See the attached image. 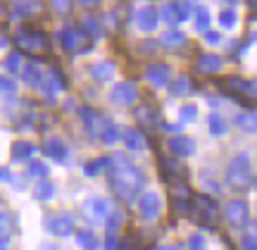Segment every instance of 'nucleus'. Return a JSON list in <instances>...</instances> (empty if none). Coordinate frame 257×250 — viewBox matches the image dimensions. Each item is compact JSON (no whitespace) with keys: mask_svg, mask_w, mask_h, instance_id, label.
I'll return each mask as SVG.
<instances>
[{"mask_svg":"<svg viewBox=\"0 0 257 250\" xmlns=\"http://www.w3.org/2000/svg\"><path fill=\"white\" fill-rule=\"evenodd\" d=\"M107 165H110V184L112 191L117 193V198H121L124 203H131L138 195L141 186L146 184L143 179V172L138 169L136 165H131V160L126 155H110L107 158Z\"/></svg>","mask_w":257,"mask_h":250,"instance_id":"nucleus-1","label":"nucleus"},{"mask_svg":"<svg viewBox=\"0 0 257 250\" xmlns=\"http://www.w3.org/2000/svg\"><path fill=\"white\" fill-rule=\"evenodd\" d=\"M193 222L202 224V226H212L217 222V214H219V207L214 203L212 195H205V193H198L195 198L191 200V212Z\"/></svg>","mask_w":257,"mask_h":250,"instance_id":"nucleus-2","label":"nucleus"},{"mask_svg":"<svg viewBox=\"0 0 257 250\" xmlns=\"http://www.w3.org/2000/svg\"><path fill=\"white\" fill-rule=\"evenodd\" d=\"M226 176H229V184L236 186V188H245L252 181V165H250V158L245 153H240L229 162V169H226Z\"/></svg>","mask_w":257,"mask_h":250,"instance_id":"nucleus-3","label":"nucleus"},{"mask_svg":"<svg viewBox=\"0 0 257 250\" xmlns=\"http://www.w3.org/2000/svg\"><path fill=\"white\" fill-rule=\"evenodd\" d=\"M15 41H17V46L22 50H27L29 55H43L50 48L48 46V36L43 31H38V29H22Z\"/></svg>","mask_w":257,"mask_h":250,"instance_id":"nucleus-4","label":"nucleus"},{"mask_svg":"<svg viewBox=\"0 0 257 250\" xmlns=\"http://www.w3.org/2000/svg\"><path fill=\"white\" fill-rule=\"evenodd\" d=\"M226 219H229L231 226H243V224L248 222V203L243 200V198H233L226 203Z\"/></svg>","mask_w":257,"mask_h":250,"instance_id":"nucleus-5","label":"nucleus"},{"mask_svg":"<svg viewBox=\"0 0 257 250\" xmlns=\"http://www.w3.org/2000/svg\"><path fill=\"white\" fill-rule=\"evenodd\" d=\"M110 100L114 102V105H134V102L138 100V91H136V86L134 83H128V81H121L117 83L114 88H112L110 93Z\"/></svg>","mask_w":257,"mask_h":250,"instance_id":"nucleus-6","label":"nucleus"},{"mask_svg":"<svg viewBox=\"0 0 257 250\" xmlns=\"http://www.w3.org/2000/svg\"><path fill=\"white\" fill-rule=\"evenodd\" d=\"M79 114H81V119H83V124H86L88 134H93L95 139H98V134L102 131V127L110 121L105 114H100V112L93 110V107H81V110H79Z\"/></svg>","mask_w":257,"mask_h":250,"instance_id":"nucleus-7","label":"nucleus"},{"mask_svg":"<svg viewBox=\"0 0 257 250\" xmlns=\"http://www.w3.org/2000/svg\"><path fill=\"white\" fill-rule=\"evenodd\" d=\"M221 69V57L219 55H212V53H202L198 55L195 65H193V72L200 76H207V74H217Z\"/></svg>","mask_w":257,"mask_h":250,"instance_id":"nucleus-8","label":"nucleus"},{"mask_svg":"<svg viewBox=\"0 0 257 250\" xmlns=\"http://www.w3.org/2000/svg\"><path fill=\"white\" fill-rule=\"evenodd\" d=\"M46 229L55 236H69L74 233V219L69 214H55V217L46 219Z\"/></svg>","mask_w":257,"mask_h":250,"instance_id":"nucleus-9","label":"nucleus"},{"mask_svg":"<svg viewBox=\"0 0 257 250\" xmlns=\"http://www.w3.org/2000/svg\"><path fill=\"white\" fill-rule=\"evenodd\" d=\"M136 119L146 131H155L160 127V110L153 105H141L136 110Z\"/></svg>","mask_w":257,"mask_h":250,"instance_id":"nucleus-10","label":"nucleus"},{"mask_svg":"<svg viewBox=\"0 0 257 250\" xmlns=\"http://www.w3.org/2000/svg\"><path fill=\"white\" fill-rule=\"evenodd\" d=\"M83 210H86V214H88L91 222H105V219H107L110 203H107L105 198H91V200H86Z\"/></svg>","mask_w":257,"mask_h":250,"instance_id":"nucleus-11","label":"nucleus"},{"mask_svg":"<svg viewBox=\"0 0 257 250\" xmlns=\"http://www.w3.org/2000/svg\"><path fill=\"white\" fill-rule=\"evenodd\" d=\"M146 79L153 86H169V67L165 65V62H150V65L146 67Z\"/></svg>","mask_w":257,"mask_h":250,"instance_id":"nucleus-12","label":"nucleus"},{"mask_svg":"<svg viewBox=\"0 0 257 250\" xmlns=\"http://www.w3.org/2000/svg\"><path fill=\"white\" fill-rule=\"evenodd\" d=\"M138 212L143 219H155L160 214V195L157 193H146L138 200Z\"/></svg>","mask_w":257,"mask_h":250,"instance_id":"nucleus-13","label":"nucleus"},{"mask_svg":"<svg viewBox=\"0 0 257 250\" xmlns=\"http://www.w3.org/2000/svg\"><path fill=\"white\" fill-rule=\"evenodd\" d=\"M60 41H62V48L64 50H76V48L81 46L83 41H86V36H83V31L81 29H76V27H64L62 31H60Z\"/></svg>","mask_w":257,"mask_h":250,"instance_id":"nucleus-14","label":"nucleus"},{"mask_svg":"<svg viewBox=\"0 0 257 250\" xmlns=\"http://www.w3.org/2000/svg\"><path fill=\"white\" fill-rule=\"evenodd\" d=\"M43 153H46L48 158L57 160V162H67L69 160V148L64 146L62 139H48L43 143Z\"/></svg>","mask_w":257,"mask_h":250,"instance_id":"nucleus-15","label":"nucleus"},{"mask_svg":"<svg viewBox=\"0 0 257 250\" xmlns=\"http://www.w3.org/2000/svg\"><path fill=\"white\" fill-rule=\"evenodd\" d=\"M136 22L138 27L143 29V31H153L157 27V22H160V15H157V8L155 5H146V8L138 10L136 15Z\"/></svg>","mask_w":257,"mask_h":250,"instance_id":"nucleus-16","label":"nucleus"},{"mask_svg":"<svg viewBox=\"0 0 257 250\" xmlns=\"http://www.w3.org/2000/svg\"><path fill=\"white\" fill-rule=\"evenodd\" d=\"M169 150L176 158H191L195 153V143L191 139H186V136H174V139H169Z\"/></svg>","mask_w":257,"mask_h":250,"instance_id":"nucleus-17","label":"nucleus"},{"mask_svg":"<svg viewBox=\"0 0 257 250\" xmlns=\"http://www.w3.org/2000/svg\"><path fill=\"white\" fill-rule=\"evenodd\" d=\"M36 153V146L31 143V141L22 139V141H15L12 143V150H10V158L15 160V162H24V160H29L31 155Z\"/></svg>","mask_w":257,"mask_h":250,"instance_id":"nucleus-18","label":"nucleus"},{"mask_svg":"<svg viewBox=\"0 0 257 250\" xmlns=\"http://www.w3.org/2000/svg\"><path fill=\"white\" fill-rule=\"evenodd\" d=\"M91 76L98 83L112 81V79H114V65H112V62H95V65L91 67Z\"/></svg>","mask_w":257,"mask_h":250,"instance_id":"nucleus-19","label":"nucleus"},{"mask_svg":"<svg viewBox=\"0 0 257 250\" xmlns=\"http://www.w3.org/2000/svg\"><path fill=\"white\" fill-rule=\"evenodd\" d=\"M219 88L224 93H229V95H243V91H245V79H240V76H224L219 81Z\"/></svg>","mask_w":257,"mask_h":250,"instance_id":"nucleus-20","label":"nucleus"},{"mask_svg":"<svg viewBox=\"0 0 257 250\" xmlns=\"http://www.w3.org/2000/svg\"><path fill=\"white\" fill-rule=\"evenodd\" d=\"M121 136H124V146H126L128 150H143L146 148V139H143V134L138 129H124Z\"/></svg>","mask_w":257,"mask_h":250,"instance_id":"nucleus-21","label":"nucleus"},{"mask_svg":"<svg viewBox=\"0 0 257 250\" xmlns=\"http://www.w3.org/2000/svg\"><path fill=\"white\" fill-rule=\"evenodd\" d=\"M22 72H24V81H27L31 88H38V86H41V81H43V72H41V67H38L36 62H29Z\"/></svg>","mask_w":257,"mask_h":250,"instance_id":"nucleus-22","label":"nucleus"},{"mask_svg":"<svg viewBox=\"0 0 257 250\" xmlns=\"http://www.w3.org/2000/svg\"><path fill=\"white\" fill-rule=\"evenodd\" d=\"M236 127L248 134H257V114L255 112H240L236 114Z\"/></svg>","mask_w":257,"mask_h":250,"instance_id":"nucleus-23","label":"nucleus"},{"mask_svg":"<svg viewBox=\"0 0 257 250\" xmlns=\"http://www.w3.org/2000/svg\"><path fill=\"white\" fill-rule=\"evenodd\" d=\"M119 136H121V131L117 129V127H114L112 121H107V124L102 127V131L98 134V141H102V143H107V146H112V143H114V141L119 139Z\"/></svg>","mask_w":257,"mask_h":250,"instance_id":"nucleus-24","label":"nucleus"},{"mask_svg":"<svg viewBox=\"0 0 257 250\" xmlns=\"http://www.w3.org/2000/svg\"><path fill=\"white\" fill-rule=\"evenodd\" d=\"M162 43H165L167 48L176 50V48H184L186 46V36H184V34H179V31H167L165 36H162Z\"/></svg>","mask_w":257,"mask_h":250,"instance_id":"nucleus-25","label":"nucleus"},{"mask_svg":"<svg viewBox=\"0 0 257 250\" xmlns=\"http://www.w3.org/2000/svg\"><path fill=\"white\" fill-rule=\"evenodd\" d=\"M195 29L207 34L210 31V12L205 8H195Z\"/></svg>","mask_w":257,"mask_h":250,"instance_id":"nucleus-26","label":"nucleus"},{"mask_svg":"<svg viewBox=\"0 0 257 250\" xmlns=\"http://www.w3.org/2000/svg\"><path fill=\"white\" fill-rule=\"evenodd\" d=\"M81 31H83V36L88 34V36H100V31H102V27L98 24V19L95 17H83V22H81Z\"/></svg>","mask_w":257,"mask_h":250,"instance_id":"nucleus-27","label":"nucleus"},{"mask_svg":"<svg viewBox=\"0 0 257 250\" xmlns=\"http://www.w3.org/2000/svg\"><path fill=\"white\" fill-rule=\"evenodd\" d=\"M76 243H79L83 250H95L98 245H100L98 238H95V233H91V231H81L79 236H76Z\"/></svg>","mask_w":257,"mask_h":250,"instance_id":"nucleus-28","label":"nucleus"},{"mask_svg":"<svg viewBox=\"0 0 257 250\" xmlns=\"http://www.w3.org/2000/svg\"><path fill=\"white\" fill-rule=\"evenodd\" d=\"M169 91L172 95H186V93L191 91V81H188V76H179L176 81L169 83Z\"/></svg>","mask_w":257,"mask_h":250,"instance_id":"nucleus-29","label":"nucleus"},{"mask_svg":"<svg viewBox=\"0 0 257 250\" xmlns=\"http://www.w3.org/2000/svg\"><path fill=\"white\" fill-rule=\"evenodd\" d=\"M207 124H210V134H214V136H224L226 129H229L226 121L221 119L219 114H210V121H207Z\"/></svg>","mask_w":257,"mask_h":250,"instance_id":"nucleus-30","label":"nucleus"},{"mask_svg":"<svg viewBox=\"0 0 257 250\" xmlns=\"http://www.w3.org/2000/svg\"><path fill=\"white\" fill-rule=\"evenodd\" d=\"M141 236L138 233H128V236H124L119 243V250H141Z\"/></svg>","mask_w":257,"mask_h":250,"instance_id":"nucleus-31","label":"nucleus"},{"mask_svg":"<svg viewBox=\"0 0 257 250\" xmlns=\"http://www.w3.org/2000/svg\"><path fill=\"white\" fill-rule=\"evenodd\" d=\"M3 65H5V69L12 72V74H15V72H22V55H19L17 50H15V53H10V55L5 57V62H3Z\"/></svg>","mask_w":257,"mask_h":250,"instance_id":"nucleus-32","label":"nucleus"},{"mask_svg":"<svg viewBox=\"0 0 257 250\" xmlns=\"http://www.w3.org/2000/svg\"><path fill=\"white\" fill-rule=\"evenodd\" d=\"M34 193H36V198H41V200H50L53 193H55V188H53L50 181H41V184L34 188Z\"/></svg>","mask_w":257,"mask_h":250,"instance_id":"nucleus-33","label":"nucleus"},{"mask_svg":"<svg viewBox=\"0 0 257 250\" xmlns=\"http://www.w3.org/2000/svg\"><path fill=\"white\" fill-rule=\"evenodd\" d=\"M15 91H17V83L12 81L10 76L0 74V98H8V95H12Z\"/></svg>","mask_w":257,"mask_h":250,"instance_id":"nucleus-34","label":"nucleus"},{"mask_svg":"<svg viewBox=\"0 0 257 250\" xmlns=\"http://www.w3.org/2000/svg\"><path fill=\"white\" fill-rule=\"evenodd\" d=\"M36 5L38 3H15V5H12V12H15L17 17H29V15L36 10Z\"/></svg>","mask_w":257,"mask_h":250,"instance_id":"nucleus-35","label":"nucleus"},{"mask_svg":"<svg viewBox=\"0 0 257 250\" xmlns=\"http://www.w3.org/2000/svg\"><path fill=\"white\" fill-rule=\"evenodd\" d=\"M160 15V19L162 22H167V24H176V10H174V3H167L165 8L157 12Z\"/></svg>","mask_w":257,"mask_h":250,"instance_id":"nucleus-36","label":"nucleus"},{"mask_svg":"<svg viewBox=\"0 0 257 250\" xmlns=\"http://www.w3.org/2000/svg\"><path fill=\"white\" fill-rule=\"evenodd\" d=\"M174 10H176V24H179V22L188 19V15H191V10H193V3H174Z\"/></svg>","mask_w":257,"mask_h":250,"instance_id":"nucleus-37","label":"nucleus"},{"mask_svg":"<svg viewBox=\"0 0 257 250\" xmlns=\"http://www.w3.org/2000/svg\"><path fill=\"white\" fill-rule=\"evenodd\" d=\"M236 19H238V15H236V10H224L219 15V24L224 29H231L233 24H236Z\"/></svg>","mask_w":257,"mask_h":250,"instance_id":"nucleus-38","label":"nucleus"},{"mask_svg":"<svg viewBox=\"0 0 257 250\" xmlns=\"http://www.w3.org/2000/svg\"><path fill=\"white\" fill-rule=\"evenodd\" d=\"M172 212L174 214H188L191 212V200H179V198H172Z\"/></svg>","mask_w":257,"mask_h":250,"instance_id":"nucleus-39","label":"nucleus"},{"mask_svg":"<svg viewBox=\"0 0 257 250\" xmlns=\"http://www.w3.org/2000/svg\"><path fill=\"white\" fill-rule=\"evenodd\" d=\"M124 222V214H119V212H112V217H107L105 219V224H107V233H114L117 231V226Z\"/></svg>","mask_w":257,"mask_h":250,"instance_id":"nucleus-40","label":"nucleus"},{"mask_svg":"<svg viewBox=\"0 0 257 250\" xmlns=\"http://www.w3.org/2000/svg\"><path fill=\"white\" fill-rule=\"evenodd\" d=\"M138 50H141V55H155L160 50V41H143Z\"/></svg>","mask_w":257,"mask_h":250,"instance_id":"nucleus-41","label":"nucleus"},{"mask_svg":"<svg viewBox=\"0 0 257 250\" xmlns=\"http://www.w3.org/2000/svg\"><path fill=\"white\" fill-rule=\"evenodd\" d=\"M105 165H107V158H98L95 162H91V165H86L83 169H86V174H88V176H95V172H98V169H102Z\"/></svg>","mask_w":257,"mask_h":250,"instance_id":"nucleus-42","label":"nucleus"},{"mask_svg":"<svg viewBox=\"0 0 257 250\" xmlns=\"http://www.w3.org/2000/svg\"><path fill=\"white\" fill-rule=\"evenodd\" d=\"M31 176H38L41 181H46V176H48V167L43 165V162H34V165H31Z\"/></svg>","mask_w":257,"mask_h":250,"instance_id":"nucleus-43","label":"nucleus"},{"mask_svg":"<svg viewBox=\"0 0 257 250\" xmlns=\"http://www.w3.org/2000/svg\"><path fill=\"white\" fill-rule=\"evenodd\" d=\"M243 95H245L248 100L257 102V79L255 81H245V91H243Z\"/></svg>","mask_w":257,"mask_h":250,"instance_id":"nucleus-44","label":"nucleus"},{"mask_svg":"<svg viewBox=\"0 0 257 250\" xmlns=\"http://www.w3.org/2000/svg\"><path fill=\"white\" fill-rule=\"evenodd\" d=\"M188 250H205V238L198 236V233H193L188 238Z\"/></svg>","mask_w":257,"mask_h":250,"instance_id":"nucleus-45","label":"nucleus"},{"mask_svg":"<svg viewBox=\"0 0 257 250\" xmlns=\"http://www.w3.org/2000/svg\"><path fill=\"white\" fill-rule=\"evenodd\" d=\"M240 250H257V236H243L240 238Z\"/></svg>","mask_w":257,"mask_h":250,"instance_id":"nucleus-46","label":"nucleus"},{"mask_svg":"<svg viewBox=\"0 0 257 250\" xmlns=\"http://www.w3.org/2000/svg\"><path fill=\"white\" fill-rule=\"evenodd\" d=\"M179 114H181L184 119H193V117H198V107H195V105H184V107L179 110Z\"/></svg>","mask_w":257,"mask_h":250,"instance_id":"nucleus-47","label":"nucleus"},{"mask_svg":"<svg viewBox=\"0 0 257 250\" xmlns=\"http://www.w3.org/2000/svg\"><path fill=\"white\" fill-rule=\"evenodd\" d=\"M105 250H119L117 233H107V238H105Z\"/></svg>","mask_w":257,"mask_h":250,"instance_id":"nucleus-48","label":"nucleus"},{"mask_svg":"<svg viewBox=\"0 0 257 250\" xmlns=\"http://www.w3.org/2000/svg\"><path fill=\"white\" fill-rule=\"evenodd\" d=\"M205 41H207L210 46H217V43L221 41V34L219 31H207V34H205Z\"/></svg>","mask_w":257,"mask_h":250,"instance_id":"nucleus-49","label":"nucleus"},{"mask_svg":"<svg viewBox=\"0 0 257 250\" xmlns=\"http://www.w3.org/2000/svg\"><path fill=\"white\" fill-rule=\"evenodd\" d=\"M202 181H205V184H207V186H210V188H212V191H219V184H217V181H212V179H207V174H205V176H202Z\"/></svg>","mask_w":257,"mask_h":250,"instance_id":"nucleus-50","label":"nucleus"},{"mask_svg":"<svg viewBox=\"0 0 257 250\" xmlns=\"http://www.w3.org/2000/svg\"><path fill=\"white\" fill-rule=\"evenodd\" d=\"M57 12H69V3H53Z\"/></svg>","mask_w":257,"mask_h":250,"instance_id":"nucleus-51","label":"nucleus"},{"mask_svg":"<svg viewBox=\"0 0 257 250\" xmlns=\"http://www.w3.org/2000/svg\"><path fill=\"white\" fill-rule=\"evenodd\" d=\"M3 19H8V5L0 3V22H3Z\"/></svg>","mask_w":257,"mask_h":250,"instance_id":"nucleus-52","label":"nucleus"},{"mask_svg":"<svg viewBox=\"0 0 257 250\" xmlns=\"http://www.w3.org/2000/svg\"><path fill=\"white\" fill-rule=\"evenodd\" d=\"M3 179H10V169H8V167H0V181H3Z\"/></svg>","mask_w":257,"mask_h":250,"instance_id":"nucleus-53","label":"nucleus"},{"mask_svg":"<svg viewBox=\"0 0 257 250\" xmlns=\"http://www.w3.org/2000/svg\"><path fill=\"white\" fill-rule=\"evenodd\" d=\"M165 129H169V131H179V129H181V127H179V124H167Z\"/></svg>","mask_w":257,"mask_h":250,"instance_id":"nucleus-54","label":"nucleus"},{"mask_svg":"<svg viewBox=\"0 0 257 250\" xmlns=\"http://www.w3.org/2000/svg\"><path fill=\"white\" fill-rule=\"evenodd\" d=\"M8 41H5V34H3V29H0V46H5Z\"/></svg>","mask_w":257,"mask_h":250,"instance_id":"nucleus-55","label":"nucleus"},{"mask_svg":"<svg viewBox=\"0 0 257 250\" xmlns=\"http://www.w3.org/2000/svg\"><path fill=\"white\" fill-rule=\"evenodd\" d=\"M0 250H8V243H0Z\"/></svg>","mask_w":257,"mask_h":250,"instance_id":"nucleus-56","label":"nucleus"},{"mask_svg":"<svg viewBox=\"0 0 257 250\" xmlns=\"http://www.w3.org/2000/svg\"><path fill=\"white\" fill-rule=\"evenodd\" d=\"M43 250H57V248H55V245H46V248H43Z\"/></svg>","mask_w":257,"mask_h":250,"instance_id":"nucleus-57","label":"nucleus"}]
</instances>
